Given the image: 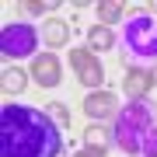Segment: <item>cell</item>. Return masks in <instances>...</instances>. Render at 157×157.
Listing matches in <instances>:
<instances>
[{
  "label": "cell",
  "instance_id": "6da1fadb",
  "mask_svg": "<svg viewBox=\"0 0 157 157\" xmlns=\"http://www.w3.org/2000/svg\"><path fill=\"white\" fill-rule=\"evenodd\" d=\"M0 157H67L59 126L42 108L7 101L0 108Z\"/></svg>",
  "mask_w": 157,
  "mask_h": 157
},
{
  "label": "cell",
  "instance_id": "2e32d148",
  "mask_svg": "<svg viewBox=\"0 0 157 157\" xmlns=\"http://www.w3.org/2000/svg\"><path fill=\"white\" fill-rule=\"evenodd\" d=\"M147 14H150V17H157V0H154L150 7H147Z\"/></svg>",
  "mask_w": 157,
  "mask_h": 157
},
{
  "label": "cell",
  "instance_id": "5b68a950",
  "mask_svg": "<svg viewBox=\"0 0 157 157\" xmlns=\"http://www.w3.org/2000/svg\"><path fill=\"white\" fill-rule=\"evenodd\" d=\"M70 67L73 73H77V80L91 91L101 87V80H105V70H101V59L94 56V52L87 49V45H77V49H70Z\"/></svg>",
  "mask_w": 157,
  "mask_h": 157
},
{
  "label": "cell",
  "instance_id": "ba28073f",
  "mask_svg": "<svg viewBox=\"0 0 157 157\" xmlns=\"http://www.w3.org/2000/svg\"><path fill=\"white\" fill-rule=\"evenodd\" d=\"M84 112H87V119L91 122H105V119H115V112H119V105H115V94L112 91H91V94L84 98Z\"/></svg>",
  "mask_w": 157,
  "mask_h": 157
},
{
  "label": "cell",
  "instance_id": "30bf717a",
  "mask_svg": "<svg viewBox=\"0 0 157 157\" xmlns=\"http://www.w3.org/2000/svg\"><path fill=\"white\" fill-rule=\"evenodd\" d=\"M28 80H32V73L21 70V67H7V70H0V87H4V94H21V91L28 87Z\"/></svg>",
  "mask_w": 157,
  "mask_h": 157
},
{
  "label": "cell",
  "instance_id": "4fadbf2b",
  "mask_svg": "<svg viewBox=\"0 0 157 157\" xmlns=\"http://www.w3.org/2000/svg\"><path fill=\"white\" fill-rule=\"evenodd\" d=\"M98 17L101 25H115V21H126V4H119V0H101L98 4Z\"/></svg>",
  "mask_w": 157,
  "mask_h": 157
},
{
  "label": "cell",
  "instance_id": "8992f818",
  "mask_svg": "<svg viewBox=\"0 0 157 157\" xmlns=\"http://www.w3.org/2000/svg\"><path fill=\"white\" fill-rule=\"evenodd\" d=\"M157 87V70L154 67H129L126 70V77H122V91L129 98H147L150 91Z\"/></svg>",
  "mask_w": 157,
  "mask_h": 157
},
{
  "label": "cell",
  "instance_id": "8fae6325",
  "mask_svg": "<svg viewBox=\"0 0 157 157\" xmlns=\"http://www.w3.org/2000/svg\"><path fill=\"white\" fill-rule=\"evenodd\" d=\"M42 39H45V45H67L70 42V25L63 21V17H45Z\"/></svg>",
  "mask_w": 157,
  "mask_h": 157
},
{
  "label": "cell",
  "instance_id": "277c9868",
  "mask_svg": "<svg viewBox=\"0 0 157 157\" xmlns=\"http://www.w3.org/2000/svg\"><path fill=\"white\" fill-rule=\"evenodd\" d=\"M39 42H42V32L28 21H17V25H7L0 32V52L7 59H35L39 56Z\"/></svg>",
  "mask_w": 157,
  "mask_h": 157
},
{
  "label": "cell",
  "instance_id": "9c48e42d",
  "mask_svg": "<svg viewBox=\"0 0 157 157\" xmlns=\"http://www.w3.org/2000/svg\"><path fill=\"white\" fill-rule=\"evenodd\" d=\"M112 147H115L112 126H105V122H91V126L84 129V150H91L94 157H105Z\"/></svg>",
  "mask_w": 157,
  "mask_h": 157
},
{
  "label": "cell",
  "instance_id": "e0dca14e",
  "mask_svg": "<svg viewBox=\"0 0 157 157\" xmlns=\"http://www.w3.org/2000/svg\"><path fill=\"white\" fill-rule=\"evenodd\" d=\"M73 157H94V154H91V150H77V154H73Z\"/></svg>",
  "mask_w": 157,
  "mask_h": 157
},
{
  "label": "cell",
  "instance_id": "3957f363",
  "mask_svg": "<svg viewBox=\"0 0 157 157\" xmlns=\"http://www.w3.org/2000/svg\"><path fill=\"white\" fill-rule=\"evenodd\" d=\"M122 52L133 67L157 63V17L147 11H133L122 21Z\"/></svg>",
  "mask_w": 157,
  "mask_h": 157
},
{
  "label": "cell",
  "instance_id": "7a4b0ae2",
  "mask_svg": "<svg viewBox=\"0 0 157 157\" xmlns=\"http://www.w3.org/2000/svg\"><path fill=\"white\" fill-rule=\"evenodd\" d=\"M115 147L126 157H157V115L143 98L126 101L112 119Z\"/></svg>",
  "mask_w": 157,
  "mask_h": 157
},
{
  "label": "cell",
  "instance_id": "7c38bea8",
  "mask_svg": "<svg viewBox=\"0 0 157 157\" xmlns=\"http://www.w3.org/2000/svg\"><path fill=\"white\" fill-rule=\"evenodd\" d=\"M115 45V32L112 28H105V25H94V28H87V49L94 52H105V49H112Z\"/></svg>",
  "mask_w": 157,
  "mask_h": 157
},
{
  "label": "cell",
  "instance_id": "9a60e30c",
  "mask_svg": "<svg viewBox=\"0 0 157 157\" xmlns=\"http://www.w3.org/2000/svg\"><path fill=\"white\" fill-rule=\"evenodd\" d=\"M45 115H49L59 129H70V112L59 105V101H49V105H45Z\"/></svg>",
  "mask_w": 157,
  "mask_h": 157
},
{
  "label": "cell",
  "instance_id": "5bb4252c",
  "mask_svg": "<svg viewBox=\"0 0 157 157\" xmlns=\"http://www.w3.org/2000/svg\"><path fill=\"white\" fill-rule=\"evenodd\" d=\"M56 0H25V4H17V14H25V17H39V14H52L56 11Z\"/></svg>",
  "mask_w": 157,
  "mask_h": 157
},
{
  "label": "cell",
  "instance_id": "52a82bcc",
  "mask_svg": "<svg viewBox=\"0 0 157 157\" xmlns=\"http://www.w3.org/2000/svg\"><path fill=\"white\" fill-rule=\"evenodd\" d=\"M28 73H32V80L39 87H56L59 84V56L56 52H39V56L32 59V67H28Z\"/></svg>",
  "mask_w": 157,
  "mask_h": 157
}]
</instances>
